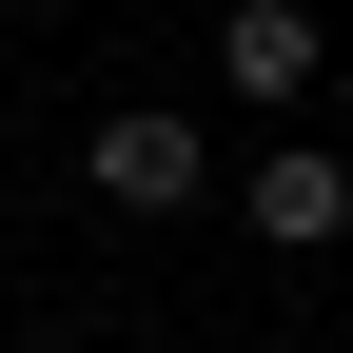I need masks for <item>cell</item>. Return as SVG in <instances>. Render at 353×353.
Listing matches in <instances>:
<instances>
[{
    "label": "cell",
    "instance_id": "1",
    "mask_svg": "<svg viewBox=\"0 0 353 353\" xmlns=\"http://www.w3.org/2000/svg\"><path fill=\"white\" fill-rule=\"evenodd\" d=\"M79 176H99L118 216H196V196H216V138H196L176 99H118L99 138H79Z\"/></svg>",
    "mask_w": 353,
    "mask_h": 353
},
{
    "label": "cell",
    "instance_id": "3",
    "mask_svg": "<svg viewBox=\"0 0 353 353\" xmlns=\"http://www.w3.org/2000/svg\"><path fill=\"white\" fill-rule=\"evenodd\" d=\"M314 59H334V39H314V0H236V20H216V79H236V99H314Z\"/></svg>",
    "mask_w": 353,
    "mask_h": 353
},
{
    "label": "cell",
    "instance_id": "4",
    "mask_svg": "<svg viewBox=\"0 0 353 353\" xmlns=\"http://www.w3.org/2000/svg\"><path fill=\"white\" fill-rule=\"evenodd\" d=\"M20 353H79V334H20Z\"/></svg>",
    "mask_w": 353,
    "mask_h": 353
},
{
    "label": "cell",
    "instance_id": "2",
    "mask_svg": "<svg viewBox=\"0 0 353 353\" xmlns=\"http://www.w3.org/2000/svg\"><path fill=\"white\" fill-rule=\"evenodd\" d=\"M236 216H255V255H334L353 236V157L334 138H275V157L236 176Z\"/></svg>",
    "mask_w": 353,
    "mask_h": 353
}]
</instances>
